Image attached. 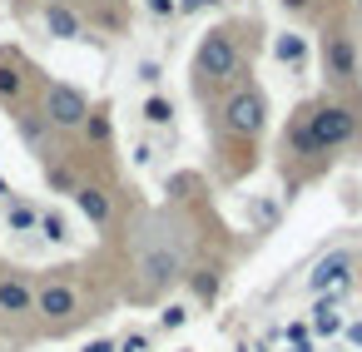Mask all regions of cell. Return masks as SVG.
<instances>
[{
	"label": "cell",
	"instance_id": "obj_1",
	"mask_svg": "<svg viewBox=\"0 0 362 352\" xmlns=\"http://www.w3.org/2000/svg\"><path fill=\"white\" fill-rule=\"evenodd\" d=\"M308 134H313L317 154H327V149H337V144H347V139L357 134V119H352V110H342V105H322V110L308 115Z\"/></svg>",
	"mask_w": 362,
	"mask_h": 352
},
{
	"label": "cell",
	"instance_id": "obj_2",
	"mask_svg": "<svg viewBox=\"0 0 362 352\" xmlns=\"http://www.w3.org/2000/svg\"><path fill=\"white\" fill-rule=\"evenodd\" d=\"M233 70H238V50H233L228 30H209V35L199 40V75H209V80H228Z\"/></svg>",
	"mask_w": 362,
	"mask_h": 352
},
{
	"label": "cell",
	"instance_id": "obj_3",
	"mask_svg": "<svg viewBox=\"0 0 362 352\" xmlns=\"http://www.w3.org/2000/svg\"><path fill=\"white\" fill-rule=\"evenodd\" d=\"M85 115H90V100H85L75 85H50V95H45V119H50L55 129H80Z\"/></svg>",
	"mask_w": 362,
	"mask_h": 352
},
{
	"label": "cell",
	"instance_id": "obj_4",
	"mask_svg": "<svg viewBox=\"0 0 362 352\" xmlns=\"http://www.w3.org/2000/svg\"><path fill=\"white\" fill-rule=\"evenodd\" d=\"M179 273H184V243H179V238H174V243H169V238H154V243L144 248V278L159 288V283H174Z\"/></svg>",
	"mask_w": 362,
	"mask_h": 352
},
{
	"label": "cell",
	"instance_id": "obj_5",
	"mask_svg": "<svg viewBox=\"0 0 362 352\" xmlns=\"http://www.w3.org/2000/svg\"><path fill=\"white\" fill-rule=\"evenodd\" d=\"M223 124H228L233 134H258V129H263V95L238 90V95L228 100V110H223Z\"/></svg>",
	"mask_w": 362,
	"mask_h": 352
},
{
	"label": "cell",
	"instance_id": "obj_6",
	"mask_svg": "<svg viewBox=\"0 0 362 352\" xmlns=\"http://www.w3.org/2000/svg\"><path fill=\"white\" fill-rule=\"evenodd\" d=\"M75 307H80V298H75L70 283H45V288L35 293V312H45V317H55V322H65Z\"/></svg>",
	"mask_w": 362,
	"mask_h": 352
},
{
	"label": "cell",
	"instance_id": "obj_7",
	"mask_svg": "<svg viewBox=\"0 0 362 352\" xmlns=\"http://www.w3.org/2000/svg\"><path fill=\"white\" fill-rule=\"evenodd\" d=\"M347 268H352V253H327V258L313 268L308 288H313V293H337V288L347 283Z\"/></svg>",
	"mask_w": 362,
	"mask_h": 352
},
{
	"label": "cell",
	"instance_id": "obj_8",
	"mask_svg": "<svg viewBox=\"0 0 362 352\" xmlns=\"http://www.w3.org/2000/svg\"><path fill=\"white\" fill-rule=\"evenodd\" d=\"M45 30H50L55 40H75V35H80V16H75L70 6H60V0H50V6H45Z\"/></svg>",
	"mask_w": 362,
	"mask_h": 352
},
{
	"label": "cell",
	"instance_id": "obj_9",
	"mask_svg": "<svg viewBox=\"0 0 362 352\" xmlns=\"http://www.w3.org/2000/svg\"><path fill=\"white\" fill-rule=\"evenodd\" d=\"M75 204H80V213H85L90 223H110V213H115V209H110V194H105V189H90V184L75 189Z\"/></svg>",
	"mask_w": 362,
	"mask_h": 352
},
{
	"label": "cell",
	"instance_id": "obj_10",
	"mask_svg": "<svg viewBox=\"0 0 362 352\" xmlns=\"http://www.w3.org/2000/svg\"><path fill=\"white\" fill-rule=\"evenodd\" d=\"M30 307H35V293L21 278H0V312H30Z\"/></svg>",
	"mask_w": 362,
	"mask_h": 352
},
{
	"label": "cell",
	"instance_id": "obj_11",
	"mask_svg": "<svg viewBox=\"0 0 362 352\" xmlns=\"http://www.w3.org/2000/svg\"><path fill=\"white\" fill-rule=\"evenodd\" d=\"M313 332H317V337H337V332H342V317H337V298H332V293L317 298V307H313Z\"/></svg>",
	"mask_w": 362,
	"mask_h": 352
},
{
	"label": "cell",
	"instance_id": "obj_12",
	"mask_svg": "<svg viewBox=\"0 0 362 352\" xmlns=\"http://www.w3.org/2000/svg\"><path fill=\"white\" fill-rule=\"evenodd\" d=\"M327 70H332L337 80H347V75L357 70V60H352V45H347V40H332V45H327Z\"/></svg>",
	"mask_w": 362,
	"mask_h": 352
},
{
	"label": "cell",
	"instance_id": "obj_13",
	"mask_svg": "<svg viewBox=\"0 0 362 352\" xmlns=\"http://www.w3.org/2000/svg\"><path fill=\"white\" fill-rule=\"evenodd\" d=\"M144 124L169 129V124H174V105H169L164 95H149V100H144Z\"/></svg>",
	"mask_w": 362,
	"mask_h": 352
},
{
	"label": "cell",
	"instance_id": "obj_14",
	"mask_svg": "<svg viewBox=\"0 0 362 352\" xmlns=\"http://www.w3.org/2000/svg\"><path fill=\"white\" fill-rule=\"evenodd\" d=\"M273 55H278L283 65H303V60H308V45H303V35H278Z\"/></svg>",
	"mask_w": 362,
	"mask_h": 352
},
{
	"label": "cell",
	"instance_id": "obj_15",
	"mask_svg": "<svg viewBox=\"0 0 362 352\" xmlns=\"http://www.w3.org/2000/svg\"><path fill=\"white\" fill-rule=\"evenodd\" d=\"M6 223H11L16 233H30V228L40 223V213H35L30 204H11V209H6Z\"/></svg>",
	"mask_w": 362,
	"mask_h": 352
},
{
	"label": "cell",
	"instance_id": "obj_16",
	"mask_svg": "<svg viewBox=\"0 0 362 352\" xmlns=\"http://www.w3.org/2000/svg\"><path fill=\"white\" fill-rule=\"evenodd\" d=\"M35 228H40L50 243H65V238H70V233H65V218H60L55 209H50V213H40V223H35Z\"/></svg>",
	"mask_w": 362,
	"mask_h": 352
},
{
	"label": "cell",
	"instance_id": "obj_17",
	"mask_svg": "<svg viewBox=\"0 0 362 352\" xmlns=\"http://www.w3.org/2000/svg\"><path fill=\"white\" fill-rule=\"evenodd\" d=\"M184 322H189V307H184V303H169V307L159 312V327H164V332H179Z\"/></svg>",
	"mask_w": 362,
	"mask_h": 352
},
{
	"label": "cell",
	"instance_id": "obj_18",
	"mask_svg": "<svg viewBox=\"0 0 362 352\" xmlns=\"http://www.w3.org/2000/svg\"><path fill=\"white\" fill-rule=\"evenodd\" d=\"M45 129H50L45 115H40V119H21V134H25V144H35V149L45 144Z\"/></svg>",
	"mask_w": 362,
	"mask_h": 352
},
{
	"label": "cell",
	"instance_id": "obj_19",
	"mask_svg": "<svg viewBox=\"0 0 362 352\" xmlns=\"http://www.w3.org/2000/svg\"><path fill=\"white\" fill-rule=\"evenodd\" d=\"M21 95V75L11 65H0V100H16Z\"/></svg>",
	"mask_w": 362,
	"mask_h": 352
},
{
	"label": "cell",
	"instance_id": "obj_20",
	"mask_svg": "<svg viewBox=\"0 0 362 352\" xmlns=\"http://www.w3.org/2000/svg\"><path fill=\"white\" fill-rule=\"evenodd\" d=\"M85 129H90V139H95V144H105V139H110V119H105V115H85Z\"/></svg>",
	"mask_w": 362,
	"mask_h": 352
},
{
	"label": "cell",
	"instance_id": "obj_21",
	"mask_svg": "<svg viewBox=\"0 0 362 352\" xmlns=\"http://www.w3.org/2000/svg\"><path fill=\"white\" fill-rule=\"evenodd\" d=\"M293 149H298V154H317V144H313L308 124H298V129H293Z\"/></svg>",
	"mask_w": 362,
	"mask_h": 352
},
{
	"label": "cell",
	"instance_id": "obj_22",
	"mask_svg": "<svg viewBox=\"0 0 362 352\" xmlns=\"http://www.w3.org/2000/svg\"><path fill=\"white\" fill-rule=\"evenodd\" d=\"M119 352H149V337H144V332H129V337L119 342Z\"/></svg>",
	"mask_w": 362,
	"mask_h": 352
},
{
	"label": "cell",
	"instance_id": "obj_23",
	"mask_svg": "<svg viewBox=\"0 0 362 352\" xmlns=\"http://www.w3.org/2000/svg\"><path fill=\"white\" fill-rule=\"evenodd\" d=\"M144 6H149V16H159V20H164V16H179L174 0H144Z\"/></svg>",
	"mask_w": 362,
	"mask_h": 352
},
{
	"label": "cell",
	"instance_id": "obj_24",
	"mask_svg": "<svg viewBox=\"0 0 362 352\" xmlns=\"http://www.w3.org/2000/svg\"><path fill=\"white\" fill-rule=\"evenodd\" d=\"M194 293H199V298H209V303H214V293H218V278H194Z\"/></svg>",
	"mask_w": 362,
	"mask_h": 352
},
{
	"label": "cell",
	"instance_id": "obj_25",
	"mask_svg": "<svg viewBox=\"0 0 362 352\" xmlns=\"http://www.w3.org/2000/svg\"><path fill=\"white\" fill-rule=\"evenodd\" d=\"M139 80H144V85H159V65L144 60V65H139Z\"/></svg>",
	"mask_w": 362,
	"mask_h": 352
},
{
	"label": "cell",
	"instance_id": "obj_26",
	"mask_svg": "<svg viewBox=\"0 0 362 352\" xmlns=\"http://www.w3.org/2000/svg\"><path fill=\"white\" fill-rule=\"evenodd\" d=\"M50 184H55V189H65V194H75V184H70V174H65V169H50Z\"/></svg>",
	"mask_w": 362,
	"mask_h": 352
},
{
	"label": "cell",
	"instance_id": "obj_27",
	"mask_svg": "<svg viewBox=\"0 0 362 352\" xmlns=\"http://www.w3.org/2000/svg\"><path fill=\"white\" fill-rule=\"evenodd\" d=\"M288 342H293V347H308V327L293 322V327H288Z\"/></svg>",
	"mask_w": 362,
	"mask_h": 352
},
{
	"label": "cell",
	"instance_id": "obj_28",
	"mask_svg": "<svg viewBox=\"0 0 362 352\" xmlns=\"http://www.w3.org/2000/svg\"><path fill=\"white\" fill-rule=\"evenodd\" d=\"M174 6H179L184 16H194V11H204V6H214V0H174Z\"/></svg>",
	"mask_w": 362,
	"mask_h": 352
},
{
	"label": "cell",
	"instance_id": "obj_29",
	"mask_svg": "<svg viewBox=\"0 0 362 352\" xmlns=\"http://www.w3.org/2000/svg\"><path fill=\"white\" fill-rule=\"evenodd\" d=\"M342 332H347V342H352V347H362V317H357V322H347Z\"/></svg>",
	"mask_w": 362,
	"mask_h": 352
},
{
	"label": "cell",
	"instance_id": "obj_30",
	"mask_svg": "<svg viewBox=\"0 0 362 352\" xmlns=\"http://www.w3.org/2000/svg\"><path fill=\"white\" fill-rule=\"evenodd\" d=\"M85 352H115V342L110 337H95V342H85Z\"/></svg>",
	"mask_w": 362,
	"mask_h": 352
},
{
	"label": "cell",
	"instance_id": "obj_31",
	"mask_svg": "<svg viewBox=\"0 0 362 352\" xmlns=\"http://www.w3.org/2000/svg\"><path fill=\"white\" fill-rule=\"evenodd\" d=\"M283 6H293V11H303V6H308V0H283Z\"/></svg>",
	"mask_w": 362,
	"mask_h": 352
},
{
	"label": "cell",
	"instance_id": "obj_32",
	"mask_svg": "<svg viewBox=\"0 0 362 352\" xmlns=\"http://www.w3.org/2000/svg\"><path fill=\"white\" fill-rule=\"evenodd\" d=\"M0 199H11V184H6V179H0Z\"/></svg>",
	"mask_w": 362,
	"mask_h": 352
}]
</instances>
